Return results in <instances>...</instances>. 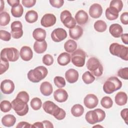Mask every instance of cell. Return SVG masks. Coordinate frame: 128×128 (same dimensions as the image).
<instances>
[{
	"instance_id": "7c38bea8",
	"label": "cell",
	"mask_w": 128,
	"mask_h": 128,
	"mask_svg": "<svg viewBox=\"0 0 128 128\" xmlns=\"http://www.w3.org/2000/svg\"><path fill=\"white\" fill-rule=\"evenodd\" d=\"M98 103L97 96L94 94H88L84 98V104L88 108L92 109L96 108Z\"/></svg>"
},
{
	"instance_id": "b9f144b4",
	"label": "cell",
	"mask_w": 128,
	"mask_h": 128,
	"mask_svg": "<svg viewBox=\"0 0 128 128\" xmlns=\"http://www.w3.org/2000/svg\"><path fill=\"white\" fill-rule=\"evenodd\" d=\"M54 82L55 85L58 88H62L66 86V81L63 77L56 76L54 79Z\"/></svg>"
},
{
	"instance_id": "1f68e13d",
	"label": "cell",
	"mask_w": 128,
	"mask_h": 128,
	"mask_svg": "<svg viewBox=\"0 0 128 128\" xmlns=\"http://www.w3.org/2000/svg\"><path fill=\"white\" fill-rule=\"evenodd\" d=\"M84 112V108L80 104H76L71 108V113L75 117H79Z\"/></svg>"
},
{
	"instance_id": "6f0895ef",
	"label": "cell",
	"mask_w": 128,
	"mask_h": 128,
	"mask_svg": "<svg viewBox=\"0 0 128 128\" xmlns=\"http://www.w3.org/2000/svg\"><path fill=\"white\" fill-rule=\"evenodd\" d=\"M1 2V6H0V12H2V10L4 8V2L3 0H0Z\"/></svg>"
},
{
	"instance_id": "8992f818",
	"label": "cell",
	"mask_w": 128,
	"mask_h": 128,
	"mask_svg": "<svg viewBox=\"0 0 128 128\" xmlns=\"http://www.w3.org/2000/svg\"><path fill=\"white\" fill-rule=\"evenodd\" d=\"M11 103L12 108L18 115L20 116H24L28 112V102L22 99L16 97Z\"/></svg>"
},
{
	"instance_id": "9a60e30c",
	"label": "cell",
	"mask_w": 128,
	"mask_h": 128,
	"mask_svg": "<svg viewBox=\"0 0 128 128\" xmlns=\"http://www.w3.org/2000/svg\"><path fill=\"white\" fill-rule=\"evenodd\" d=\"M89 14L94 18H100L102 13V8L98 4H92L89 8Z\"/></svg>"
},
{
	"instance_id": "d6a6232c",
	"label": "cell",
	"mask_w": 128,
	"mask_h": 128,
	"mask_svg": "<svg viewBox=\"0 0 128 128\" xmlns=\"http://www.w3.org/2000/svg\"><path fill=\"white\" fill-rule=\"evenodd\" d=\"M24 12V8L21 4H19L11 8V13L12 16L15 18H20L22 16Z\"/></svg>"
},
{
	"instance_id": "836d02e7",
	"label": "cell",
	"mask_w": 128,
	"mask_h": 128,
	"mask_svg": "<svg viewBox=\"0 0 128 128\" xmlns=\"http://www.w3.org/2000/svg\"><path fill=\"white\" fill-rule=\"evenodd\" d=\"M94 30L98 32H104L107 28V25L105 22L102 20H98L94 24Z\"/></svg>"
},
{
	"instance_id": "7402d4cb",
	"label": "cell",
	"mask_w": 128,
	"mask_h": 128,
	"mask_svg": "<svg viewBox=\"0 0 128 128\" xmlns=\"http://www.w3.org/2000/svg\"><path fill=\"white\" fill-rule=\"evenodd\" d=\"M82 34L83 29L79 26H76L74 28L69 30V35L72 39L78 40Z\"/></svg>"
},
{
	"instance_id": "6da1fadb",
	"label": "cell",
	"mask_w": 128,
	"mask_h": 128,
	"mask_svg": "<svg viewBox=\"0 0 128 128\" xmlns=\"http://www.w3.org/2000/svg\"><path fill=\"white\" fill-rule=\"evenodd\" d=\"M42 108L46 113L53 116L58 120H62L66 117V112L52 101L45 102L42 104Z\"/></svg>"
},
{
	"instance_id": "8d00e7d4",
	"label": "cell",
	"mask_w": 128,
	"mask_h": 128,
	"mask_svg": "<svg viewBox=\"0 0 128 128\" xmlns=\"http://www.w3.org/2000/svg\"><path fill=\"white\" fill-rule=\"evenodd\" d=\"M100 104L104 108H110L112 106L113 102L110 97L106 96L102 98L100 100Z\"/></svg>"
},
{
	"instance_id": "e575fe53",
	"label": "cell",
	"mask_w": 128,
	"mask_h": 128,
	"mask_svg": "<svg viewBox=\"0 0 128 128\" xmlns=\"http://www.w3.org/2000/svg\"><path fill=\"white\" fill-rule=\"evenodd\" d=\"M10 20V14L6 12H3L0 14V25L6 26L8 25Z\"/></svg>"
},
{
	"instance_id": "ab89813d",
	"label": "cell",
	"mask_w": 128,
	"mask_h": 128,
	"mask_svg": "<svg viewBox=\"0 0 128 128\" xmlns=\"http://www.w3.org/2000/svg\"><path fill=\"white\" fill-rule=\"evenodd\" d=\"M30 104L32 108L36 110L40 108L42 105V102L40 98H34L31 100Z\"/></svg>"
},
{
	"instance_id": "83f0119b",
	"label": "cell",
	"mask_w": 128,
	"mask_h": 128,
	"mask_svg": "<svg viewBox=\"0 0 128 128\" xmlns=\"http://www.w3.org/2000/svg\"><path fill=\"white\" fill-rule=\"evenodd\" d=\"M71 56L68 52H62L60 54L58 58L57 61L58 64L60 66H66L70 62Z\"/></svg>"
},
{
	"instance_id": "f6af8a7d",
	"label": "cell",
	"mask_w": 128,
	"mask_h": 128,
	"mask_svg": "<svg viewBox=\"0 0 128 128\" xmlns=\"http://www.w3.org/2000/svg\"><path fill=\"white\" fill-rule=\"evenodd\" d=\"M0 39L4 41H9L11 38V34L8 32L1 30H0Z\"/></svg>"
},
{
	"instance_id": "c3c4849f",
	"label": "cell",
	"mask_w": 128,
	"mask_h": 128,
	"mask_svg": "<svg viewBox=\"0 0 128 128\" xmlns=\"http://www.w3.org/2000/svg\"><path fill=\"white\" fill-rule=\"evenodd\" d=\"M23 6L28 8L32 7L34 6L36 2V0H22V1Z\"/></svg>"
},
{
	"instance_id": "4dcf8cb0",
	"label": "cell",
	"mask_w": 128,
	"mask_h": 128,
	"mask_svg": "<svg viewBox=\"0 0 128 128\" xmlns=\"http://www.w3.org/2000/svg\"><path fill=\"white\" fill-rule=\"evenodd\" d=\"M38 19V14L37 12L34 10L27 12L25 15V20L28 23H34Z\"/></svg>"
},
{
	"instance_id": "f546056e",
	"label": "cell",
	"mask_w": 128,
	"mask_h": 128,
	"mask_svg": "<svg viewBox=\"0 0 128 128\" xmlns=\"http://www.w3.org/2000/svg\"><path fill=\"white\" fill-rule=\"evenodd\" d=\"M77 48L76 42L72 40H68L64 44V48L66 52L72 53Z\"/></svg>"
},
{
	"instance_id": "ffe728a7",
	"label": "cell",
	"mask_w": 128,
	"mask_h": 128,
	"mask_svg": "<svg viewBox=\"0 0 128 128\" xmlns=\"http://www.w3.org/2000/svg\"><path fill=\"white\" fill-rule=\"evenodd\" d=\"M74 17L76 21L80 25L86 24L88 20V14L84 10H78L75 14Z\"/></svg>"
},
{
	"instance_id": "f35d334b",
	"label": "cell",
	"mask_w": 128,
	"mask_h": 128,
	"mask_svg": "<svg viewBox=\"0 0 128 128\" xmlns=\"http://www.w3.org/2000/svg\"><path fill=\"white\" fill-rule=\"evenodd\" d=\"M0 62V74H2L8 69L9 63L6 58L1 57Z\"/></svg>"
},
{
	"instance_id": "277c9868",
	"label": "cell",
	"mask_w": 128,
	"mask_h": 128,
	"mask_svg": "<svg viewBox=\"0 0 128 128\" xmlns=\"http://www.w3.org/2000/svg\"><path fill=\"white\" fill-rule=\"evenodd\" d=\"M109 50L112 55L120 58L126 61L128 60V48L127 46L114 42L110 45Z\"/></svg>"
},
{
	"instance_id": "60d3db41",
	"label": "cell",
	"mask_w": 128,
	"mask_h": 128,
	"mask_svg": "<svg viewBox=\"0 0 128 128\" xmlns=\"http://www.w3.org/2000/svg\"><path fill=\"white\" fill-rule=\"evenodd\" d=\"M0 110L4 112H7L10 110L12 108V103L6 100H4L1 102L0 104Z\"/></svg>"
},
{
	"instance_id": "4316f807",
	"label": "cell",
	"mask_w": 128,
	"mask_h": 128,
	"mask_svg": "<svg viewBox=\"0 0 128 128\" xmlns=\"http://www.w3.org/2000/svg\"><path fill=\"white\" fill-rule=\"evenodd\" d=\"M47 48V43L46 40L42 42L36 41L34 44V49L37 54L44 52Z\"/></svg>"
},
{
	"instance_id": "7bdbcfd3",
	"label": "cell",
	"mask_w": 128,
	"mask_h": 128,
	"mask_svg": "<svg viewBox=\"0 0 128 128\" xmlns=\"http://www.w3.org/2000/svg\"><path fill=\"white\" fill-rule=\"evenodd\" d=\"M42 62L46 66H50L54 62V58L50 54H45L42 58Z\"/></svg>"
},
{
	"instance_id": "ee69618b",
	"label": "cell",
	"mask_w": 128,
	"mask_h": 128,
	"mask_svg": "<svg viewBox=\"0 0 128 128\" xmlns=\"http://www.w3.org/2000/svg\"><path fill=\"white\" fill-rule=\"evenodd\" d=\"M118 76L124 80L128 79V68H122L118 72Z\"/></svg>"
},
{
	"instance_id": "f5cc1de1",
	"label": "cell",
	"mask_w": 128,
	"mask_h": 128,
	"mask_svg": "<svg viewBox=\"0 0 128 128\" xmlns=\"http://www.w3.org/2000/svg\"><path fill=\"white\" fill-rule=\"evenodd\" d=\"M7 2L10 6L12 7H13L19 4L20 2L19 0H8Z\"/></svg>"
},
{
	"instance_id": "d4e9b609",
	"label": "cell",
	"mask_w": 128,
	"mask_h": 128,
	"mask_svg": "<svg viewBox=\"0 0 128 128\" xmlns=\"http://www.w3.org/2000/svg\"><path fill=\"white\" fill-rule=\"evenodd\" d=\"M32 36L36 41L42 42L46 38V32L42 28H36L33 31Z\"/></svg>"
},
{
	"instance_id": "44dd1931",
	"label": "cell",
	"mask_w": 128,
	"mask_h": 128,
	"mask_svg": "<svg viewBox=\"0 0 128 128\" xmlns=\"http://www.w3.org/2000/svg\"><path fill=\"white\" fill-rule=\"evenodd\" d=\"M110 34L114 38H120L122 34L123 29L122 26L118 24H114L110 26L109 28Z\"/></svg>"
},
{
	"instance_id": "8fae6325",
	"label": "cell",
	"mask_w": 128,
	"mask_h": 128,
	"mask_svg": "<svg viewBox=\"0 0 128 128\" xmlns=\"http://www.w3.org/2000/svg\"><path fill=\"white\" fill-rule=\"evenodd\" d=\"M67 36V33L65 30L62 28L54 29L51 34V38L55 42H60L64 40Z\"/></svg>"
},
{
	"instance_id": "ba28073f",
	"label": "cell",
	"mask_w": 128,
	"mask_h": 128,
	"mask_svg": "<svg viewBox=\"0 0 128 128\" xmlns=\"http://www.w3.org/2000/svg\"><path fill=\"white\" fill-rule=\"evenodd\" d=\"M20 53L14 48H6L2 49L0 52V57L6 58L10 62H16L18 58Z\"/></svg>"
},
{
	"instance_id": "cb8c5ba5",
	"label": "cell",
	"mask_w": 128,
	"mask_h": 128,
	"mask_svg": "<svg viewBox=\"0 0 128 128\" xmlns=\"http://www.w3.org/2000/svg\"><path fill=\"white\" fill-rule=\"evenodd\" d=\"M16 122V118L15 116L10 114L5 115L2 118V124L6 127H11L13 126Z\"/></svg>"
},
{
	"instance_id": "e0dca14e",
	"label": "cell",
	"mask_w": 128,
	"mask_h": 128,
	"mask_svg": "<svg viewBox=\"0 0 128 128\" xmlns=\"http://www.w3.org/2000/svg\"><path fill=\"white\" fill-rule=\"evenodd\" d=\"M20 55L22 59L24 61H29L32 58L33 52L30 46H24L20 50Z\"/></svg>"
},
{
	"instance_id": "f1b7e54d",
	"label": "cell",
	"mask_w": 128,
	"mask_h": 128,
	"mask_svg": "<svg viewBox=\"0 0 128 128\" xmlns=\"http://www.w3.org/2000/svg\"><path fill=\"white\" fill-rule=\"evenodd\" d=\"M105 14L106 18L110 20H115L118 17V12L115 9L111 7L106 8Z\"/></svg>"
},
{
	"instance_id": "9f6ffc18",
	"label": "cell",
	"mask_w": 128,
	"mask_h": 128,
	"mask_svg": "<svg viewBox=\"0 0 128 128\" xmlns=\"http://www.w3.org/2000/svg\"><path fill=\"white\" fill-rule=\"evenodd\" d=\"M32 128H44V126L42 122H34L33 124V125H32Z\"/></svg>"
},
{
	"instance_id": "ac0fdd59",
	"label": "cell",
	"mask_w": 128,
	"mask_h": 128,
	"mask_svg": "<svg viewBox=\"0 0 128 128\" xmlns=\"http://www.w3.org/2000/svg\"><path fill=\"white\" fill-rule=\"evenodd\" d=\"M85 118L88 123L92 124L100 122L99 116L96 110L87 112L86 114Z\"/></svg>"
},
{
	"instance_id": "2e32d148",
	"label": "cell",
	"mask_w": 128,
	"mask_h": 128,
	"mask_svg": "<svg viewBox=\"0 0 128 128\" xmlns=\"http://www.w3.org/2000/svg\"><path fill=\"white\" fill-rule=\"evenodd\" d=\"M54 97L58 102H63L68 100V94L66 90L60 88L54 91Z\"/></svg>"
},
{
	"instance_id": "5b68a950",
	"label": "cell",
	"mask_w": 128,
	"mask_h": 128,
	"mask_svg": "<svg viewBox=\"0 0 128 128\" xmlns=\"http://www.w3.org/2000/svg\"><path fill=\"white\" fill-rule=\"evenodd\" d=\"M86 67L91 74L96 77L101 76L103 73V66L96 58H90L86 62Z\"/></svg>"
},
{
	"instance_id": "7a4b0ae2",
	"label": "cell",
	"mask_w": 128,
	"mask_h": 128,
	"mask_svg": "<svg viewBox=\"0 0 128 128\" xmlns=\"http://www.w3.org/2000/svg\"><path fill=\"white\" fill-rule=\"evenodd\" d=\"M48 73L47 68L40 66L30 70L28 73V78L32 82H38L46 77Z\"/></svg>"
},
{
	"instance_id": "7dc6e473",
	"label": "cell",
	"mask_w": 128,
	"mask_h": 128,
	"mask_svg": "<svg viewBox=\"0 0 128 128\" xmlns=\"http://www.w3.org/2000/svg\"><path fill=\"white\" fill-rule=\"evenodd\" d=\"M16 97L22 99L26 102H28L30 99L28 94L25 91H22L18 92L16 96Z\"/></svg>"
},
{
	"instance_id": "d590c367",
	"label": "cell",
	"mask_w": 128,
	"mask_h": 128,
	"mask_svg": "<svg viewBox=\"0 0 128 128\" xmlns=\"http://www.w3.org/2000/svg\"><path fill=\"white\" fill-rule=\"evenodd\" d=\"M82 79L86 84H88L94 82L95 80V77L90 72L86 71L82 74Z\"/></svg>"
},
{
	"instance_id": "52a82bcc",
	"label": "cell",
	"mask_w": 128,
	"mask_h": 128,
	"mask_svg": "<svg viewBox=\"0 0 128 128\" xmlns=\"http://www.w3.org/2000/svg\"><path fill=\"white\" fill-rule=\"evenodd\" d=\"M86 54L82 49H78L74 52L71 55V60L75 66L82 67L85 64Z\"/></svg>"
},
{
	"instance_id": "484cf974",
	"label": "cell",
	"mask_w": 128,
	"mask_h": 128,
	"mask_svg": "<svg viewBox=\"0 0 128 128\" xmlns=\"http://www.w3.org/2000/svg\"><path fill=\"white\" fill-rule=\"evenodd\" d=\"M116 104L118 106H124L127 102L128 96L126 92H120L116 94L114 98Z\"/></svg>"
},
{
	"instance_id": "816d5d0a",
	"label": "cell",
	"mask_w": 128,
	"mask_h": 128,
	"mask_svg": "<svg viewBox=\"0 0 128 128\" xmlns=\"http://www.w3.org/2000/svg\"><path fill=\"white\" fill-rule=\"evenodd\" d=\"M17 128H32V125H31L30 123H28L26 122H20L18 125L16 126Z\"/></svg>"
},
{
	"instance_id": "4fadbf2b",
	"label": "cell",
	"mask_w": 128,
	"mask_h": 128,
	"mask_svg": "<svg viewBox=\"0 0 128 128\" xmlns=\"http://www.w3.org/2000/svg\"><path fill=\"white\" fill-rule=\"evenodd\" d=\"M56 21V16L52 14H46L42 17L40 24L42 26L48 28L54 26Z\"/></svg>"
},
{
	"instance_id": "d6986e66",
	"label": "cell",
	"mask_w": 128,
	"mask_h": 128,
	"mask_svg": "<svg viewBox=\"0 0 128 128\" xmlns=\"http://www.w3.org/2000/svg\"><path fill=\"white\" fill-rule=\"evenodd\" d=\"M65 78L68 82L74 83L78 80V72L74 69H69L65 73Z\"/></svg>"
},
{
	"instance_id": "5bb4252c",
	"label": "cell",
	"mask_w": 128,
	"mask_h": 128,
	"mask_svg": "<svg viewBox=\"0 0 128 128\" xmlns=\"http://www.w3.org/2000/svg\"><path fill=\"white\" fill-rule=\"evenodd\" d=\"M0 90L4 94H10L14 90V84L10 80H4L0 84Z\"/></svg>"
},
{
	"instance_id": "db71d44e",
	"label": "cell",
	"mask_w": 128,
	"mask_h": 128,
	"mask_svg": "<svg viewBox=\"0 0 128 128\" xmlns=\"http://www.w3.org/2000/svg\"><path fill=\"white\" fill-rule=\"evenodd\" d=\"M43 124H44V128H54V126L52 124L48 121V120H44L42 122Z\"/></svg>"
},
{
	"instance_id": "30bf717a",
	"label": "cell",
	"mask_w": 128,
	"mask_h": 128,
	"mask_svg": "<svg viewBox=\"0 0 128 128\" xmlns=\"http://www.w3.org/2000/svg\"><path fill=\"white\" fill-rule=\"evenodd\" d=\"M11 34L13 38L18 39L20 38L23 35L22 26L20 21H14L10 26Z\"/></svg>"
},
{
	"instance_id": "9c48e42d",
	"label": "cell",
	"mask_w": 128,
	"mask_h": 128,
	"mask_svg": "<svg viewBox=\"0 0 128 128\" xmlns=\"http://www.w3.org/2000/svg\"><path fill=\"white\" fill-rule=\"evenodd\" d=\"M60 18L64 25L70 29L74 28L76 26V21L72 17L71 13L68 10H64L62 11L60 14Z\"/></svg>"
},
{
	"instance_id": "bcb514c9",
	"label": "cell",
	"mask_w": 128,
	"mask_h": 128,
	"mask_svg": "<svg viewBox=\"0 0 128 128\" xmlns=\"http://www.w3.org/2000/svg\"><path fill=\"white\" fill-rule=\"evenodd\" d=\"M49 2L52 6L56 8H60L64 4L63 0H50Z\"/></svg>"
},
{
	"instance_id": "681fc988",
	"label": "cell",
	"mask_w": 128,
	"mask_h": 128,
	"mask_svg": "<svg viewBox=\"0 0 128 128\" xmlns=\"http://www.w3.org/2000/svg\"><path fill=\"white\" fill-rule=\"evenodd\" d=\"M120 20L122 24L126 25L128 24V12H124L122 13L120 17Z\"/></svg>"
},
{
	"instance_id": "74e56055",
	"label": "cell",
	"mask_w": 128,
	"mask_h": 128,
	"mask_svg": "<svg viewBox=\"0 0 128 128\" xmlns=\"http://www.w3.org/2000/svg\"><path fill=\"white\" fill-rule=\"evenodd\" d=\"M110 7L115 9L118 12H120L123 7V4L120 0H112L110 2Z\"/></svg>"
},
{
	"instance_id": "f907efd6",
	"label": "cell",
	"mask_w": 128,
	"mask_h": 128,
	"mask_svg": "<svg viewBox=\"0 0 128 128\" xmlns=\"http://www.w3.org/2000/svg\"><path fill=\"white\" fill-rule=\"evenodd\" d=\"M128 108L123 109L120 112V115L122 118L124 120L126 124H128Z\"/></svg>"
},
{
	"instance_id": "603a6c76",
	"label": "cell",
	"mask_w": 128,
	"mask_h": 128,
	"mask_svg": "<svg viewBox=\"0 0 128 128\" xmlns=\"http://www.w3.org/2000/svg\"><path fill=\"white\" fill-rule=\"evenodd\" d=\"M40 91L44 96H50L53 91L52 84L48 82H42L40 86Z\"/></svg>"
},
{
	"instance_id": "11a10c76",
	"label": "cell",
	"mask_w": 128,
	"mask_h": 128,
	"mask_svg": "<svg viewBox=\"0 0 128 128\" xmlns=\"http://www.w3.org/2000/svg\"><path fill=\"white\" fill-rule=\"evenodd\" d=\"M120 36H121V38L122 42L124 44H128V34H122Z\"/></svg>"
},
{
	"instance_id": "3957f363",
	"label": "cell",
	"mask_w": 128,
	"mask_h": 128,
	"mask_svg": "<svg viewBox=\"0 0 128 128\" xmlns=\"http://www.w3.org/2000/svg\"><path fill=\"white\" fill-rule=\"evenodd\" d=\"M122 86V82L117 77L112 76L104 82L103 86V90L105 93L110 94L120 89Z\"/></svg>"
}]
</instances>
